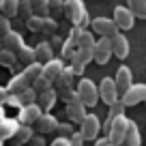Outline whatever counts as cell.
Here are the masks:
<instances>
[{
  "label": "cell",
  "instance_id": "8",
  "mask_svg": "<svg viewBox=\"0 0 146 146\" xmlns=\"http://www.w3.org/2000/svg\"><path fill=\"white\" fill-rule=\"evenodd\" d=\"M43 110L39 108V103H30V105H22L19 108V114H17V123L19 125H26V127H30V125H35L36 120L41 118Z\"/></svg>",
  "mask_w": 146,
  "mask_h": 146
},
{
  "label": "cell",
  "instance_id": "32",
  "mask_svg": "<svg viewBox=\"0 0 146 146\" xmlns=\"http://www.w3.org/2000/svg\"><path fill=\"white\" fill-rule=\"evenodd\" d=\"M58 30V24H56V19L54 17H43V28H41V32H45V35H54V32Z\"/></svg>",
  "mask_w": 146,
  "mask_h": 146
},
{
  "label": "cell",
  "instance_id": "21",
  "mask_svg": "<svg viewBox=\"0 0 146 146\" xmlns=\"http://www.w3.org/2000/svg\"><path fill=\"white\" fill-rule=\"evenodd\" d=\"M73 80H75V73H73L71 67H64L60 78L56 80V90H64V88H73Z\"/></svg>",
  "mask_w": 146,
  "mask_h": 146
},
{
  "label": "cell",
  "instance_id": "40",
  "mask_svg": "<svg viewBox=\"0 0 146 146\" xmlns=\"http://www.w3.org/2000/svg\"><path fill=\"white\" fill-rule=\"evenodd\" d=\"M69 144H71V146H82L84 144V137H82V133H73V135L71 137H69Z\"/></svg>",
  "mask_w": 146,
  "mask_h": 146
},
{
  "label": "cell",
  "instance_id": "16",
  "mask_svg": "<svg viewBox=\"0 0 146 146\" xmlns=\"http://www.w3.org/2000/svg\"><path fill=\"white\" fill-rule=\"evenodd\" d=\"M22 45H24V39H22V35L15 32V30H11L9 35L2 36V50H9V52H13V54H15Z\"/></svg>",
  "mask_w": 146,
  "mask_h": 146
},
{
  "label": "cell",
  "instance_id": "37",
  "mask_svg": "<svg viewBox=\"0 0 146 146\" xmlns=\"http://www.w3.org/2000/svg\"><path fill=\"white\" fill-rule=\"evenodd\" d=\"M28 22V28H30L32 32H41L43 28V17H39V15H32L30 19H26Z\"/></svg>",
  "mask_w": 146,
  "mask_h": 146
},
{
  "label": "cell",
  "instance_id": "35",
  "mask_svg": "<svg viewBox=\"0 0 146 146\" xmlns=\"http://www.w3.org/2000/svg\"><path fill=\"white\" fill-rule=\"evenodd\" d=\"M17 15H22L24 19H30L32 15V7H30V2L28 0H19V9H17Z\"/></svg>",
  "mask_w": 146,
  "mask_h": 146
},
{
  "label": "cell",
  "instance_id": "44",
  "mask_svg": "<svg viewBox=\"0 0 146 146\" xmlns=\"http://www.w3.org/2000/svg\"><path fill=\"white\" fill-rule=\"evenodd\" d=\"M45 142L41 140V137H32V146H43Z\"/></svg>",
  "mask_w": 146,
  "mask_h": 146
},
{
  "label": "cell",
  "instance_id": "22",
  "mask_svg": "<svg viewBox=\"0 0 146 146\" xmlns=\"http://www.w3.org/2000/svg\"><path fill=\"white\" fill-rule=\"evenodd\" d=\"M95 35H92L90 30H80V36H78V50H95Z\"/></svg>",
  "mask_w": 146,
  "mask_h": 146
},
{
  "label": "cell",
  "instance_id": "1",
  "mask_svg": "<svg viewBox=\"0 0 146 146\" xmlns=\"http://www.w3.org/2000/svg\"><path fill=\"white\" fill-rule=\"evenodd\" d=\"M64 15L67 19L78 28H84L88 24V13L82 0H64Z\"/></svg>",
  "mask_w": 146,
  "mask_h": 146
},
{
  "label": "cell",
  "instance_id": "12",
  "mask_svg": "<svg viewBox=\"0 0 146 146\" xmlns=\"http://www.w3.org/2000/svg\"><path fill=\"white\" fill-rule=\"evenodd\" d=\"M62 69H64L62 60H60V58H52L50 62H45V64H43V71H41V75H43L45 80H50L52 84H54L56 80L60 78V73H62Z\"/></svg>",
  "mask_w": 146,
  "mask_h": 146
},
{
  "label": "cell",
  "instance_id": "14",
  "mask_svg": "<svg viewBox=\"0 0 146 146\" xmlns=\"http://www.w3.org/2000/svg\"><path fill=\"white\" fill-rule=\"evenodd\" d=\"M67 116H69V120H73V123H80V125H82V120L86 118V105H84L80 99H75V101H71V103H67Z\"/></svg>",
  "mask_w": 146,
  "mask_h": 146
},
{
  "label": "cell",
  "instance_id": "34",
  "mask_svg": "<svg viewBox=\"0 0 146 146\" xmlns=\"http://www.w3.org/2000/svg\"><path fill=\"white\" fill-rule=\"evenodd\" d=\"M32 88H35L36 95H41V92H45V90H50V88H52V82H50V80H45V78L41 75V78L32 84Z\"/></svg>",
  "mask_w": 146,
  "mask_h": 146
},
{
  "label": "cell",
  "instance_id": "3",
  "mask_svg": "<svg viewBox=\"0 0 146 146\" xmlns=\"http://www.w3.org/2000/svg\"><path fill=\"white\" fill-rule=\"evenodd\" d=\"M127 129H129V118L125 116H118V118L112 123L108 131V140L112 146H123L125 144V135H127Z\"/></svg>",
  "mask_w": 146,
  "mask_h": 146
},
{
  "label": "cell",
  "instance_id": "11",
  "mask_svg": "<svg viewBox=\"0 0 146 146\" xmlns=\"http://www.w3.org/2000/svg\"><path fill=\"white\" fill-rule=\"evenodd\" d=\"M114 84H116V90H118V95H125V92L129 90V88L133 86V73L129 67H118V71H116V78H114Z\"/></svg>",
  "mask_w": 146,
  "mask_h": 146
},
{
  "label": "cell",
  "instance_id": "2",
  "mask_svg": "<svg viewBox=\"0 0 146 146\" xmlns=\"http://www.w3.org/2000/svg\"><path fill=\"white\" fill-rule=\"evenodd\" d=\"M75 92H78V99L82 101L86 108H92V105H97V101H99V86L88 78H82L78 82Z\"/></svg>",
  "mask_w": 146,
  "mask_h": 146
},
{
  "label": "cell",
  "instance_id": "19",
  "mask_svg": "<svg viewBox=\"0 0 146 146\" xmlns=\"http://www.w3.org/2000/svg\"><path fill=\"white\" fill-rule=\"evenodd\" d=\"M19 129V123L17 118H5V123L0 125V142L5 140H11L15 135V131Z\"/></svg>",
  "mask_w": 146,
  "mask_h": 146
},
{
  "label": "cell",
  "instance_id": "47",
  "mask_svg": "<svg viewBox=\"0 0 146 146\" xmlns=\"http://www.w3.org/2000/svg\"><path fill=\"white\" fill-rule=\"evenodd\" d=\"M144 103H146V101H144Z\"/></svg>",
  "mask_w": 146,
  "mask_h": 146
},
{
  "label": "cell",
  "instance_id": "23",
  "mask_svg": "<svg viewBox=\"0 0 146 146\" xmlns=\"http://www.w3.org/2000/svg\"><path fill=\"white\" fill-rule=\"evenodd\" d=\"M125 146H142L140 140V129L133 120H129V129H127V135H125Z\"/></svg>",
  "mask_w": 146,
  "mask_h": 146
},
{
  "label": "cell",
  "instance_id": "18",
  "mask_svg": "<svg viewBox=\"0 0 146 146\" xmlns=\"http://www.w3.org/2000/svg\"><path fill=\"white\" fill-rule=\"evenodd\" d=\"M54 58V50H52V45L50 43H39V45L35 47V60L39 64H45V62H50V60Z\"/></svg>",
  "mask_w": 146,
  "mask_h": 146
},
{
  "label": "cell",
  "instance_id": "24",
  "mask_svg": "<svg viewBox=\"0 0 146 146\" xmlns=\"http://www.w3.org/2000/svg\"><path fill=\"white\" fill-rule=\"evenodd\" d=\"M19 9V0H0V15L5 17H15Z\"/></svg>",
  "mask_w": 146,
  "mask_h": 146
},
{
  "label": "cell",
  "instance_id": "30",
  "mask_svg": "<svg viewBox=\"0 0 146 146\" xmlns=\"http://www.w3.org/2000/svg\"><path fill=\"white\" fill-rule=\"evenodd\" d=\"M36 99H39V95L35 92V88H28V90H24L22 95H17V101L19 105H30V103H36Z\"/></svg>",
  "mask_w": 146,
  "mask_h": 146
},
{
  "label": "cell",
  "instance_id": "33",
  "mask_svg": "<svg viewBox=\"0 0 146 146\" xmlns=\"http://www.w3.org/2000/svg\"><path fill=\"white\" fill-rule=\"evenodd\" d=\"M15 62H17V58H15V54H13V52H9V50H0V64L13 67Z\"/></svg>",
  "mask_w": 146,
  "mask_h": 146
},
{
  "label": "cell",
  "instance_id": "10",
  "mask_svg": "<svg viewBox=\"0 0 146 146\" xmlns=\"http://www.w3.org/2000/svg\"><path fill=\"white\" fill-rule=\"evenodd\" d=\"M112 19H114V24L118 26V30H129V28H133V22H135L133 13L125 5H118L114 9V17Z\"/></svg>",
  "mask_w": 146,
  "mask_h": 146
},
{
  "label": "cell",
  "instance_id": "20",
  "mask_svg": "<svg viewBox=\"0 0 146 146\" xmlns=\"http://www.w3.org/2000/svg\"><path fill=\"white\" fill-rule=\"evenodd\" d=\"M56 101H58V90L50 88V90H45V92L39 95V108H41L43 112H47V110H52L56 105Z\"/></svg>",
  "mask_w": 146,
  "mask_h": 146
},
{
  "label": "cell",
  "instance_id": "25",
  "mask_svg": "<svg viewBox=\"0 0 146 146\" xmlns=\"http://www.w3.org/2000/svg\"><path fill=\"white\" fill-rule=\"evenodd\" d=\"M15 58H17L19 62H24L26 67H28V64H32V62H36V60H35V47H28L26 43H24V45L15 52Z\"/></svg>",
  "mask_w": 146,
  "mask_h": 146
},
{
  "label": "cell",
  "instance_id": "7",
  "mask_svg": "<svg viewBox=\"0 0 146 146\" xmlns=\"http://www.w3.org/2000/svg\"><path fill=\"white\" fill-rule=\"evenodd\" d=\"M110 58H112V41L105 36H99L95 43V50H92V60L97 64H108Z\"/></svg>",
  "mask_w": 146,
  "mask_h": 146
},
{
  "label": "cell",
  "instance_id": "27",
  "mask_svg": "<svg viewBox=\"0 0 146 146\" xmlns=\"http://www.w3.org/2000/svg\"><path fill=\"white\" fill-rule=\"evenodd\" d=\"M127 9L133 13V17L146 19V0H127Z\"/></svg>",
  "mask_w": 146,
  "mask_h": 146
},
{
  "label": "cell",
  "instance_id": "46",
  "mask_svg": "<svg viewBox=\"0 0 146 146\" xmlns=\"http://www.w3.org/2000/svg\"><path fill=\"white\" fill-rule=\"evenodd\" d=\"M0 146H2V142H0Z\"/></svg>",
  "mask_w": 146,
  "mask_h": 146
},
{
  "label": "cell",
  "instance_id": "9",
  "mask_svg": "<svg viewBox=\"0 0 146 146\" xmlns=\"http://www.w3.org/2000/svg\"><path fill=\"white\" fill-rule=\"evenodd\" d=\"M99 131H101L99 118H97L95 114H86V118H84L82 125H80V133H82V137H84V140H97Z\"/></svg>",
  "mask_w": 146,
  "mask_h": 146
},
{
  "label": "cell",
  "instance_id": "5",
  "mask_svg": "<svg viewBox=\"0 0 146 146\" xmlns=\"http://www.w3.org/2000/svg\"><path fill=\"white\" fill-rule=\"evenodd\" d=\"M90 28L95 35L99 36H105V39H112L114 35H118V26L114 24V19H110V17H95L90 22Z\"/></svg>",
  "mask_w": 146,
  "mask_h": 146
},
{
  "label": "cell",
  "instance_id": "6",
  "mask_svg": "<svg viewBox=\"0 0 146 146\" xmlns=\"http://www.w3.org/2000/svg\"><path fill=\"white\" fill-rule=\"evenodd\" d=\"M142 101H146V84H133L125 95H120V103L125 108H133Z\"/></svg>",
  "mask_w": 146,
  "mask_h": 146
},
{
  "label": "cell",
  "instance_id": "26",
  "mask_svg": "<svg viewBox=\"0 0 146 146\" xmlns=\"http://www.w3.org/2000/svg\"><path fill=\"white\" fill-rule=\"evenodd\" d=\"M11 140H13V144H15V146L26 144V142H30V140H32V129H30V127H26V125H19V129L15 131V135L11 137Z\"/></svg>",
  "mask_w": 146,
  "mask_h": 146
},
{
  "label": "cell",
  "instance_id": "13",
  "mask_svg": "<svg viewBox=\"0 0 146 146\" xmlns=\"http://www.w3.org/2000/svg\"><path fill=\"white\" fill-rule=\"evenodd\" d=\"M112 54L116 56V58H127L129 56V41H127V36L123 35V32H118V35H114L112 39Z\"/></svg>",
  "mask_w": 146,
  "mask_h": 146
},
{
  "label": "cell",
  "instance_id": "41",
  "mask_svg": "<svg viewBox=\"0 0 146 146\" xmlns=\"http://www.w3.org/2000/svg\"><path fill=\"white\" fill-rule=\"evenodd\" d=\"M50 146H71V144H69V140H67V137H56V140L52 142Z\"/></svg>",
  "mask_w": 146,
  "mask_h": 146
},
{
  "label": "cell",
  "instance_id": "45",
  "mask_svg": "<svg viewBox=\"0 0 146 146\" xmlns=\"http://www.w3.org/2000/svg\"><path fill=\"white\" fill-rule=\"evenodd\" d=\"M5 118H7V114H5V108H2V105H0V125L5 123Z\"/></svg>",
  "mask_w": 146,
  "mask_h": 146
},
{
  "label": "cell",
  "instance_id": "38",
  "mask_svg": "<svg viewBox=\"0 0 146 146\" xmlns=\"http://www.w3.org/2000/svg\"><path fill=\"white\" fill-rule=\"evenodd\" d=\"M58 99H64L67 103H71V101L78 99V92L73 90V88H64V90H58Z\"/></svg>",
  "mask_w": 146,
  "mask_h": 146
},
{
  "label": "cell",
  "instance_id": "17",
  "mask_svg": "<svg viewBox=\"0 0 146 146\" xmlns=\"http://www.w3.org/2000/svg\"><path fill=\"white\" fill-rule=\"evenodd\" d=\"M35 125H36V129H39V133H52V131H56V127H58V120H56V116L43 112L41 118L36 120Z\"/></svg>",
  "mask_w": 146,
  "mask_h": 146
},
{
  "label": "cell",
  "instance_id": "42",
  "mask_svg": "<svg viewBox=\"0 0 146 146\" xmlns=\"http://www.w3.org/2000/svg\"><path fill=\"white\" fill-rule=\"evenodd\" d=\"M7 99H9V92H7V88L0 86V105H2V101H7Z\"/></svg>",
  "mask_w": 146,
  "mask_h": 146
},
{
  "label": "cell",
  "instance_id": "39",
  "mask_svg": "<svg viewBox=\"0 0 146 146\" xmlns=\"http://www.w3.org/2000/svg\"><path fill=\"white\" fill-rule=\"evenodd\" d=\"M11 32V19L5 17V15H0V36H5Z\"/></svg>",
  "mask_w": 146,
  "mask_h": 146
},
{
  "label": "cell",
  "instance_id": "4",
  "mask_svg": "<svg viewBox=\"0 0 146 146\" xmlns=\"http://www.w3.org/2000/svg\"><path fill=\"white\" fill-rule=\"evenodd\" d=\"M99 99L103 101L108 108L120 101V95H118V90H116V84H114L112 78H103L101 80V84H99Z\"/></svg>",
  "mask_w": 146,
  "mask_h": 146
},
{
  "label": "cell",
  "instance_id": "29",
  "mask_svg": "<svg viewBox=\"0 0 146 146\" xmlns=\"http://www.w3.org/2000/svg\"><path fill=\"white\" fill-rule=\"evenodd\" d=\"M32 7V13L39 17H47L50 15V0H28Z\"/></svg>",
  "mask_w": 146,
  "mask_h": 146
},
{
  "label": "cell",
  "instance_id": "28",
  "mask_svg": "<svg viewBox=\"0 0 146 146\" xmlns=\"http://www.w3.org/2000/svg\"><path fill=\"white\" fill-rule=\"evenodd\" d=\"M41 71H43V64H39V62H32V64H28L26 69H24V75H26V80L30 82V86L36 82V80L41 78Z\"/></svg>",
  "mask_w": 146,
  "mask_h": 146
},
{
  "label": "cell",
  "instance_id": "31",
  "mask_svg": "<svg viewBox=\"0 0 146 146\" xmlns=\"http://www.w3.org/2000/svg\"><path fill=\"white\" fill-rule=\"evenodd\" d=\"M64 15V0H50V17Z\"/></svg>",
  "mask_w": 146,
  "mask_h": 146
},
{
  "label": "cell",
  "instance_id": "43",
  "mask_svg": "<svg viewBox=\"0 0 146 146\" xmlns=\"http://www.w3.org/2000/svg\"><path fill=\"white\" fill-rule=\"evenodd\" d=\"M95 146H112V144H110L108 137H101V140H97V144H95Z\"/></svg>",
  "mask_w": 146,
  "mask_h": 146
},
{
  "label": "cell",
  "instance_id": "15",
  "mask_svg": "<svg viewBox=\"0 0 146 146\" xmlns=\"http://www.w3.org/2000/svg\"><path fill=\"white\" fill-rule=\"evenodd\" d=\"M28 88H30V82L26 80L24 73H17V75L11 78V82L7 84V92H9V95H22V92L28 90Z\"/></svg>",
  "mask_w": 146,
  "mask_h": 146
},
{
  "label": "cell",
  "instance_id": "36",
  "mask_svg": "<svg viewBox=\"0 0 146 146\" xmlns=\"http://www.w3.org/2000/svg\"><path fill=\"white\" fill-rule=\"evenodd\" d=\"M56 131H58V137H67V140L73 135V127H71V123H58Z\"/></svg>",
  "mask_w": 146,
  "mask_h": 146
}]
</instances>
